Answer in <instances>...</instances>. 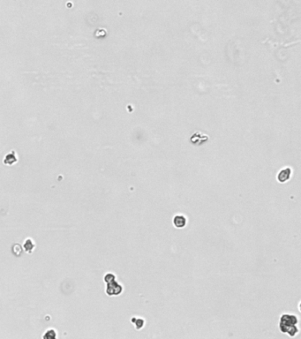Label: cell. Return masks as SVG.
Instances as JSON below:
<instances>
[{
  "label": "cell",
  "mask_w": 301,
  "mask_h": 339,
  "mask_svg": "<svg viewBox=\"0 0 301 339\" xmlns=\"http://www.w3.org/2000/svg\"><path fill=\"white\" fill-rule=\"evenodd\" d=\"M298 324L299 318L296 315L284 314L279 320V330L282 333L288 334L291 338H294L300 332Z\"/></svg>",
  "instance_id": "6da1fadb"
},
{
  "label": "cell",
  "mask_w": 301,
  "mask_h": 339,
  "mask_svg": "<svg viewBox=\"0 0 301 339\" xmlns=\"http://www.w3.org/2000/svg\"><path fill=\"white\" fill-rule=\"evenodd\" d=\"M106 294L109 297L118 296L123 292V286L119 284L116 280L106 283Z\"/></svg>",
  "instance_id": "7a4b0ae2"
},
{
  "label": "cell",
  "mask_w": 301,
  "mask_h": 339,
  "mask_svg": "<svg viewBox=\"0 0 301 339\" xmlns=\"http://www.w3.org/2000/svg\"><path fill=\"white\" fill-rule=\"evenodd\" d=\"M187 218L184 215H176L172 219V224L177 229H183L187 224Z\"/></svg>",
  "instance_id": "3957f363"
},
{
  "label": "cell",
  "mask_w": 301,
  "mask_h": 339,
  "mask_svg": "<svg viewBox=\"0 0 301 339\" xmlns=\"http://www.w3.org/2000/svg\"><path fill=\"white\" fill-rule=\"evenodd\" d=\"M292 176V169L291 168H284L281 171H279L277 175V180L281 183H284L290 179Z\"/></svg>",
  "instance_id": "277c9868"
},
{
  "label": "cell",
  "mask_w": 301,
  "mask_h": 339,
  "mask_svg": "<svg viewBox=\"0 0 301 339\" xmlns=\"http://www.w3.org/2000/svg\"><path fill=\"white\" fill-rule=\"evenodd\" d=\"M35 248V244L32 239H27L23 244V249L27 254H31Z\"/></svg>",
  "instance_id": "5b68a950"
},
{
  "label": "cell",
  "mask_w": 301,
  "mask_h": 339,
  "mask_svg": "<svg viewBox=\"0 0 301 339\" xmlns=\"http://www.w3.org/2000/svg\"><path fill=\"white\" fill-rule=\"evenodd\" d=\"M131 322L134 325L137 330H141L145 325V320L141 317H132L131 319Z\"/></svg>",
  "instance_id": "8992f818"
},
{
  "label": "cell",
  "mask_w": 301,
  "mask_h": 339,
  "mask_svg": "<svg viewBox=\"0 0 301 339\" xmlns=\"http://www.w3.org/2000/svg\"><path fill=\"white\" fill-rule=\"evenodd\" d=\"M42 339H58V333L53 329H49L42 335Z\"/></svg>",
  "instance_id": "52a82bcc"
},
{
  "label": "cell",
  "mask_w": 301,
  "mask_h": 339,
  "mask_svg": "<svg viewBox=\"0 0 301 339\" xmlns=\"http://www.w3.org/2000/svg\"><path fill=\"white\" fill-rule=\"evenodd\" d=\"M104 282L107 283H109V282H112L114 280H116V276L112 273H107L105 276H104V278H103Z\"/></svg>",
  "instance_id": "ba28073f"
}]
</instances>
